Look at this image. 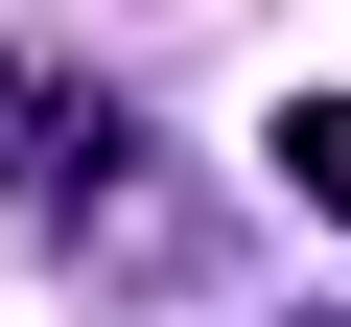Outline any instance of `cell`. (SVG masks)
I'll return each mask as SVG.
<instances>
[{
  "instance_id": "obj_1",
  "label": "cell",
  "mask_w": 351,
  "mask_h": 327,
  "mask_svg": "<svg viewBox=\"0 0 351 327\" xmlns=\"http://www.w3.org/2000/svg\"><path fill=\"white\" fill-rule=\"evenodd\" d=\"M281 187H304V211H351V94H304V117H281Z\"/></svg>"
}]
</instances>
